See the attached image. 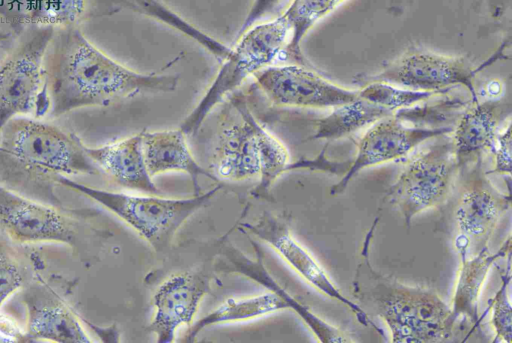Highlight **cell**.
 <instances>
[{"mask_svg":"<svg viewBox=\"0 0 512 343\" xmlns=\"http://www.w3.org/2000/svg\"><path fill=\"white\" fill-rule=\"evenodd\" d=\"M47 116L114 102L139 94L170 93L177 74L134 71L93 45L76 26L55 28L43 58Z\"/></svg>","mask_w":512,"mask_h":343,"instance_id":"6da1fadb","label":"cell"},{"mask_svg":"<svg viewBox=\"0 0 512 343\" xmlns=\"http://www.w3.org/2000/svg\"><path fill=\"white\" fill-rule=\"evenodd\" d=\"M81 139L40 118L15 116L0 129V185L24 197L65 206L56 194L62 176L101 175Z\"/></svg>","mask_w":512,"mask_h":343,"instance_id":"7a4b0ae2","label":"cell"},{"mask_svg":"<svg viewBox=\"0 0 512 343\" xmlns=\"http://www.w3.org/2000/svg\"><path fill=\"white\" fill-rule=\"evenodd\" d=\"M379 219H374L363 241L351 285L353 298L368 315L385 322L394 343L449 341L457 319L436 291L404 284L372 266L370 246Z\"/></svg>","mask_w":512,"mask_h":343,"instance_id":"3957f363","label":"cell"},{"mask_svg":"<svg viewBox=\"0 0 512 343\" xmlns=\"http://www.w3.org/2000/svg\"><path fill=\"white\" fill-rule=\"evenodd\" d=\"M94 208L53 206L0 185V233L14 244L55 242L68 245L85 266H93L113 236L99 226Z\"/></svg>","mask_w":512,"mask_h":343,"instance_id":"277c9868","label":"cell"},{"mask_svg":"<svg viewBox=\"0 0 512 343\" xmlns=\"http://www.w3.org/2000/svg\"><path fill=\"white\" fill-rule=\"evenodd\" d=\"M58 184L91 198L136 231L155 252H167L181 226L207 206L222 188H214L190 198L131 195L107 191L62 176Z\"/></svg>","mask_w":512,"mask_h":343,"instance_id":"5b68a950","label":"cell"},{"mask_svg":"<svg viewBox=\"0 0 512 343\" xmlns=\"http://www.w3.org/2000/svg\"><path fill=\"white\" fill-rule=\"evenodd\" d=\"M290 35V26L282 15L254 24L240 34L234 48L224 57V63L206 93L185 117L179 129L185 135L197 132L223 98L237 89L247 77L270 66L281 54H285Z\"/></svg>","mask_w":512,"mask_h":343,"instance_id":"8992f818","label":"cell"},{"mask_svg":"<svg viewBox=\"0 0 512 343\" xmlns=\"http://www.w3.org/2000/svg\"><path fill=\"white\" fill-rule=\"evenodd\" d=\"M511 207L510 193L499 191L483 168V159L460 168L452 193L441 207L450 210L456 251L473 255L488 246L502 216Z\"/></svg>","mask_w":512,"mask_h":343,"instance_id":"52a82bcc","label":"cell"},{"mask_svg":"<svg viewBox=\"0 0 512 343\" xmlns=\"http://www.w3.org/2000/svg\"><path fill=\"white\" fill-rule=\"evenodd\" d=\"M459 170L451 137H437L407 162L382 200L395 206L409 227L417 214L447 202Z\"/></svg>","mask_w":512,"mask_h":343,"instance_id":"ba28073f","label":"cell"},{"mask_svg":"<svg viewBox=\"0 0 512 343\" xmlns=\"http://www.w3.org/2000/svg\"><path fill=\"white\" fill-rule=\"evenodd\" d=\"M481 67L463 56H450L428 49L412 47L388 62L376 73L355 78L360 85L379 81L397 87L425 92L445 93L455 86H464L472 100L478 95L475 75Z\"/></svg>","mask_w":512,"mask_h":343,"instance_id":"9c48e42d","label":"cell"},{"mask_svg":"<svg viewBox=\"0 0 512 343\" xmlns=\"http://www.w3.org/2000/svg\"><path fill=\"white\" fill-rule=\"evenodd\" d=\"M54 30L41 27L0 65V129L15 116L47 115L43 58Z\"/></svg>","mask_w":512,"mask_h":343,"instance_id":"30bf717a","label":"cell"},{"mask_svg":"<svg viewBox=\"0 0 512 343\" xmlns=\"http://www.w3.org/2000/svg\"><path fill=\"white\" fill-rule=\"evenodd\" d=\"M402 110L367 127L356 143L353 159L347 163L340 180L330 188V194H342L350 181L364 170L375 165L397 160L421 143L450 135L453 126L424 127L408 125Z\"/></svg>","mask_w":512,"mask_h":343,"instance_id":"8fae6325","label":"cell"},{"mask_svg":"<svg viewBox=\"0 0 512 343\" xmlns=\"http://www.w3.org/2000/svg\"><path fill=\"white\" fill-rule=\"evenodd\" d=\"M238 229L268 244L316 290L345 305L360 324L365 327H372L383 335V331L371 320L370 316L356 302L341 293L322 265L294 237L284 216L265 211L255 222H243L238 226Z\"/></svg>","mask_w":512,"mask_h":343,"instance_id":"7c38bea8","label":"cell"},{"mask_svg":"<svg viewBox=\"0 0 512 343\" xmlns=\"http://www.w3.org/2000/svg\"><path fill=\"white\" fill-rule=\"evenodd\" d=\"M254 79L276 106L334 108L354 100L357 90L340 86L305 65L267 66Z\"/></svg>","mask_w":512,"mask_h":343,"instance_id":"4fadbf2b","label":"cell"},{"mask_svg":"<svg viewBox=\"0 0 512 343\" xmlns=\"http://www.w3.org/2000/svg\"><path fill=\"white\" fill-rule=\"evenodd\" d=\"M24 288L26 329L23 342H93L81 316L52 282L35 272Z\"/></svg>","mask_w":512,"mask_h":343,"instance_id":"5bb4252c","label":"cell"},{"mask_svg":"<svg viewBox=\"0 0 512 343\" xmlns=\"http://www.w3.org/2000/svg\"><path fill=\"white\" fill-rule=\"evenodd\" d=\"M211 277L204 272H181L166 278L152 298L154 315L149 332L158 343L174 341L177 329L190 327L201 300L210 291Z\"/></svg>","mask_w":512,"mask_h":343,"instance_id":"9a60e30c","label":"cell"},{"mask_svg":"<svg viewBox=\"0 0 512 343\" xmlns=\"http://www.w3.org/2000/svg\"><path fill=\"white\" fill-rule=\"evenodd\" d=\"M248 239L256 253L254 260L250 259L238 247L226 240L223 242L220 251L221 258L215 262V270L243 275L275 292L287 303L289 309H292L299 315L319 342L350 343L355 341L345 331L325 321L306 305L291 296L267 270L263 261L264 255L259 244L249 236Z\"/></svg>","mask_w":512,"mask_h":343,"instance_id":"2e32d148","label":"cell"},{"mask_svg":"<svg viewBox=\"0 0 512 343\" xmlns=\"http://www.w3.org/2000/svg\"><path fill=\"white\" fill-rule=\"evenodd\" d=\"M511 112V103L503 98L471 99L450 136L459 168L483 159L491 152L498 133L510 120Z\"/></svg>","mask_w":512,"mask_h":343,"instance_id":"e0dca14e","label":"cell"},{"mask_svg":"<svg viewBox=\"0 0 512 343\" xmlns=\"http://www.w3.org/2000/svg\"><path fill=\"white\" fill-rule=\"evenodd\" d=\"M240 120L225 127L214 153L216 177L229 181H244L259 177L260 162L253 118L246 99H233Z\"/></svg>","mask_w":512,"mask_h":343,"instance_id":"ac0fdd59","label":"cell"},{"mask_svg":"<svg viewBox=\"0 0 512 343\" xmlns=\"http://www.w3.org/2000/svg\"><path fill=\"white\" fill-rule=\"evenodd\" d=\"M396 111L376 82H368L357 90L351 102L332 108L331 112L315 121L312 140H336L367 128Z\"/></svg>","mask_w":512,"mask_h":343,"instance_id":"d6986e66","label":"cell"},{"mask_svg":"<svg viewBox=\"0 0 512 343\" xmlns=\"http://www.w3.org/2000/svg\"><path fill=\"white\" fill-rule=\"evenodd\" d=\"M101 173L117 185L151 195L159 193L149 175L142 150V132L102 145L85 147Z\"/></svg>","mask_w":512,"mask_h":343,"instance_id":"ffe728a7","label":"cell"},{"mask_svg":"<svg viewBox=\"0 0 512 343\" xmlns=\"http://www.w3.org/2000/svg\"><path fill=\"white\" fill-rule=\"evenodd\" d=\"M142 150L152 178L167 172H184L191 179L194 195L201 193L200 176L218 183L220 181L198 164L188 147L186 135L180 129L154 132L143 130Z\"/></svg>","mask_w":512,"mask_h":343,"instance_id":"44dd1931","label":"cell"},{"mask_svg":"<svg viewBox=\"0 0 512 343\" xmlns=\"http://www.w3.org/2000/svg\"><path fill=\"white\" fill-rule=\"evenodd\" d=\"M511 252V237H508L497 252L491 253L488 246L473 255L458 250L460 265L450 309L455 319H468L471 332L479 328V298L492 266Z\"/></svg>","mask_w":512,"mask_h":343,"instance_id":"7402d4cb","label":"cell"},{"mask_svg":"<svg viewBox=\"0 0 512 343\" xmlns=\"http://www.w3.org/2000/svg\"><path fill=\"white\" fill-rule=\"evenodd\" d=\"M284 309H289L287 303L270 290L247 298L231 297L197 322L192 323L181 341L194 342L198 334L209 326L252 320Z\"/></svg>","mask_w":512,"mask_h":343,"instance_id":"603a6c76","label":"cell"},{"mask_svg":"<svg viewBox=\"0 0 512 343\" xmlns=\"http://www.w3.org/2000/svg\"><path fill=\"white\" fill-rule=\"evenodd\" d=\"M107 0H32L25 19L41 27L76 26L91 16L100 14Z\"/></svg>","mask_w":512,"mask_h":343,"instance_id":"cb8c5ba5","label":"cell"},{"mask_svg":"<svg viewBox=\"0 0 512 343\" xmlns=\"http://www.w3.org/2000/svg\"><path fill=\"white\" fill-rule=\"evenodd\" d=\"M346 0H292L282 16L288 22L291 35L285 54L293 62L307 66L301 42L308 31Z\"/></svg>","mask_w":512,"mask_h":343,"instance_id":"d4e9b609","label":"cell"},{"mask_svg":"<svg viewBox=\"0 0 512 343\" xmlns=\"http://www.w3.org/2000/svg\"><path fill=\"white\" fill-rule=\"evenodd\" d=\"M253 128L258 146L260 173L259 183L250 194L256 199H269L274 182L287 171L290 162L286 146L270 131L253 118Z\"/></svg>","mask_w":512,"mask_h":343,"instance_id":"484cf974","label":"cell"},{"mask_svg":"<svg viewBox=\"0 0 512 343\" xmlns=\"http://www.w3.org/2000/svg\"><path fill=\"white\" fill-rule=\"evenodd\" d=\"M30 264L29 256L20 253L14 243L0 235V308L12 294L31 281Z\"/></svg>","mask_w":512,"mask_h":343,"instance_id":"4316f807","label":"cell"},{"mask_svg":"<svg viewBox=\"0 0 512 343\" xmlns=\"http://www.w3.org/2000/svg\"><path fill=\"white\" fill-rule=\"evenodd\" d=\"M510 255L511 253L507 255L506 268L500 270L501 285L488 303V310L491 311L490 323L495 331L493 342L511 343L512 340V309L508 294L511 281Z\"/></svg>","mask_w":512,"mask_h":343,"instance_id":"83f0119b","label":"cell"},{"mask_svg":"<svg viewBox=\"0 0 512 343\" xmlns=\"http://www.w3.org/2000/svg\"><path fill=\"white\" fill-rule=\"evenodd\" d=\"M493 153V168L487 173L501 175L511 174V123L510 121L498 133L495 144L491 150Z\"/></svg>","mask_w":512,"mask_h":343,"instance_id":"f1b7e54d","label":"cell"},{"mask_svg":"<svg viewBox=\"0 0 512 343\" xmlns=\"http://www.w3.org/2000/svg\"><path fill=\"white\" fill-rule=\"evenodd\" d=\"M282 0H254L241 27L239 35L272 13Z\"/></svg>","mask_w":512,"mask_h":343,"instance_id":"f546056e","label":"cell"},{"mask_svg":"<svg viewBox=\"0 0 512 343\" xmlns=\"http://www.w3.org/2000/svg\"><path fill=\"white\" fill-rule=\"evenodd\" d=\"M414 0H391L389 11L394 14H402Z\"/></svg>","mask_w":512,"mask_h":343,"instance_id":"4dcf8cb0","label":"cell"},{"mask_svg":"<svg viewBox=\"0 0 512 343\" xmlns=\"http://www.w3.org/2000/svg\"><path fill=\"white\" fill-rule=\"evenodd\" d=\"M0 342H14L11 338L0 332Z\"/></svg>","mask_w":512,"mask_h":343,"instance_id":"1f68e13d","label":"cell"}]
</instances>
